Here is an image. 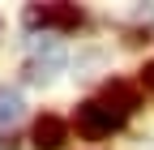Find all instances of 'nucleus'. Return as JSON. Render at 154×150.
<instances>
[{
  "label": "nucleus",
  "instance_id": "nucleus-4",
  "mask_svg": "<svg viewBox=\"0 0 154 150\" xmlns=\"http://www.w3.org/2000/svg\"><path fill=\"white\" fill-rule=\"evenodd\" d=\"M17 116H22V90L0 86V124H13Z\"/></svg>",
  "mask_w": 154,
  "mask_h": 150
},
{
  "label": "nucleus",
  "instance_id": "nucleus-2",
  "mask_svg": "<svg viewBox=\"0 0 154 150\" xmlns=\"http://www.w3.org/2000/svg\"><path fill=\"white\" fill-rule=\"evenodd\" d=\"M26 17L34 26H51V30H77V22H82V13L73 5H34Z\"/></svg>",
  "mask_w": 154,
  "mask_h": 150
},
{
  "label": "nucleus",
  "instance_id": "nucleus-5",
  "mask_svg": "<svg viewBox=\"0 0 154 150\" xmlns=\"http://www.w3.org/2000/svg\"><path fill=\"white\" fill-rule=\"evenodd\" d=\"M141 82H146V90H154V60H146V69H141Z\"/></svg>",
  "mask_w": 154,
  "mask_h": 150
},
{
  "label": "nucleus",
  "instance_id": "nucleus-1",
  "mask_svg": "<svg viewBox=\"0 0 154 150\" xmlns=\"http://www.w3.org/2000/svg\"><path fill=\"white\" fill-rule=\"evenodd\" d=\"M124 120H128V111H120L107 99H90V103L77 107V133L82 137H107L111 129H120Z\"/></svg>",
  "mask_w": 154,
  "mask_h": 150
},
{
  "label": "nucleus",
  "instance_id": "nucleus-3",
  "mask_svg": "<svg viewBox=\"0 0 154 150\" xmlns=\"http://www.w3.org/2000/svg\"><path fill=\"white\" fill-rule=\"evenodd\" d=\"M69 142V124L60 116H38L34 124V150H60Z\"/></svg>",
  "mask_w": 154,
  "mask_h": 150
}]
</instances>
